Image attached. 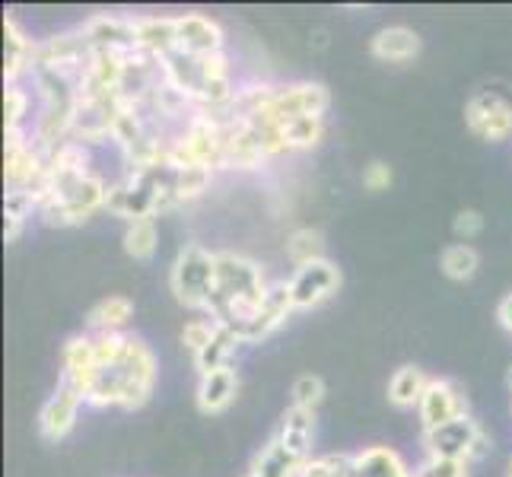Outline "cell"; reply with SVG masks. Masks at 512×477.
Masks as SVG:
<instances>
[{
	"label": "cell",
	"mask_w": 512,
	"mask_h": 477,
	"mask_svg": "<svg viewBox=\"0 0 512 477\" xmlns=\"http://www.w3.org/2000/svg\"><path fill=\"white\" fill-rule=\"evenodd\" d=\"M99 373L83 401L93 408H140L156 382L153 350L131 334H93Z\"/></svg>",
	"instance_id": "obj_1"
},
{
	"label": "cell",
	"mask_w": 512,
	"mask_h": 477,
	"mask_svg": "<svg viewBox=\"0 0 512 477\" xmlns=\"http://www.w3.org/2000/svg\"><path fill=\"white\" fill-rule=\"evenodd\" d=\"M264 290L268 284H264V274L255 261L233 252H217V280L214 293H210L207 318L239 334L258 312Z\"/></svg>",
	"instance_id": "obj_2"
},
{
	"label": "cell",
	"mask_w": 512,
	"mask_h": 477,
	"mask_svg": "<svg viewBox=\"0 0 512 477\" xmlns=\"http://www.w3.org/2000/svg\"><path fill=\"white\" fill-rule=\"evenodd\" d=\"M163 80L175 93H182L191 105H201L204 112H220L233 102V77H229L226 55H185L175 48L169 58L160 61Z\"/></svg>",
	"instance_id": "obj_3"
},
{
	"label": "cell",
	"mask_w": 512,
	"mask_h": 477,
	"mask_svg": "<svg viewBox=\"0 0 512 477\" xmlns=\"http://www.w3.org/2000/svg\"><path fill=\"white\" fill-rule=\"evenodd\" d=\"M109 201V185L99 179L96 172L86 175H70V179L42 182L35 191V214H39L48 226H74L90 220L96 210Z\"/></svg>",
	"instance_id": "obj_4"
},
{
	"label": "cell",
	"mask_w": 512,
	"mask_h": 477,
	"mask_svg": "<svg viewBox=\"0 0 512 477\" xmlns=\"http://www.w3.org/2000/svg\"><path fill=\"white\" fill-rule=\"evenodd\" d=\"M214 280H217V252H207L201 245H185L175 255L169 271V290L175 296V303H182L185 309L207 312Z\"/></svg>",
	"instance_id": "obj_5"
},
{
	"label": "cell",
	"mask_w": 512,
	"mask_h": 477,
	"mask_svg": "<svg viewBox=\"0 0 512 477\" xmlns=\"http://www.w3.org/2000/svg\"><path fill=\"white\" fill-rule=\"evenodd\" d=\"M423 446H427V455L433 458H452V462L471 465L474 458H481L487 452V436L478 423L465 414L458 420L443 423V427L423 433Z\"/></svg>",
	"instance_id": "obj_6"
},
{
	"label": "cell",
	"mask_w": 512,
	"mask_h": 477,
	"mask_svg": "<svg viewBox=\"0 0 512 477\" xmlns=\"http://www.w3.org/2000/svg\"><path fill=\"white\" fill-rule=\"evenodd\" d=\"M465 125L471 134L490 140V144L509 140L512 137V102L493 90L471 96L465 105Z\"/></svg>",
	"instance_id": "obj_7"
},
{
	"label": "cell",
	"mask_w": 512,
	"mask_h": 477,
	"mask_svg": "<svg viewBox=\"0 0 512 477\" xmlns=\"http://www.w3.org/2000/svg\"><path fill=\"white\" fill-rule=\"evenodd\" d=\"M328 90L322 83H290L284 90H274L271 102L264 105L277 125H287L290 118H303V115H319L325 118L328 112Z\"/></svg>",
	"instance_id": "obj_8"
},
{
	"label": "cell",
	"mask_w": 512,
	"mask_h": 477,
	"mask_svg": "<svg viewBox=\"0 0 512 477\" xmlns=\"http://www.w3.org/2000/svg\"><path fill=\"white\" fill-rule=\"evenodd\" d=\"M341 287V271L334 264L315 261L306 264V268H296V274L290 277V296H293V309H315L322 306L325 299H331Z\"/></svg>",
	"instance_id": "obj_9"
},
{
	"label": "cell",
	"mask_w": 512,
	"mask_h": 477,
	"mask_svg": "<svg viewBox=\"0 0 512 477\" xmlns=\"http://www.w3.org/2000/svg\"><path fill=\"white\" fill-rule=\"evenodd\" d=\"M293 312V296H290V280H277V284H268L261 296V306L258 312L252 315V322L239 331L242 344L249 341H261L268 338L274 328H280L287 322V315Z\"/></svg>",
	"instance_id": "obj_10"
},
{
	"label": "cell",
	"mask_w": 512,
	"mask_h": 477,
	"mask_svg": "<svg viewBox=\"0 0 512 477\" xmlns=\"http://www.w3.org/2000/svg\"><path fill=\"white\" fill-rule=\"evenodd\" d=\"M420 411V423H423V433L443 427L449 420L465 417V395L449 379H430L427 388H423V398L417 404Z\"/></svg>",
	"instance_id": "obj_11"
},
{
	"label": "cell",
	"mask_w": 512,
	"mask_h": 477,
	"mask_svg": "<svg viewBox=\"0 0 512 477\" xmlns=\"http://www.w3.org/2000/svg\"><path fill=\"white\" fill-rule=\"evenodd\" d=\"M83 395L77 392L70 382H58L55 388V395H51L45 401V408L39 414V433L48 439V443H58V439H64L70 430H74V423H77V414L83 408Z\"/></svg>",
	"instance_id": "obj_12"
},
{
	"label": "cell",
	"mask_w": 512,
	"mask_h": 477,
	"mask_svg": "<svg viewBox=\"0 0 512 477\" xmlns=\"http://www.w3.org/2000/svg\"><path fill=\"white\" fill-rule=\"evenodd\" d=\"M175 35H179V51L185 55H220L223 32L204 13H182L175 16Z\"/></svg>",
	"instance_id": "obj_13"
},
{
	"label": "cell",
	"mask_w": 512,
	"mask_h": 477,
	"mask_svg": "<svg viewBox=\"0 0 512 477\" xmlns=\"http://www.w3.org/2000/svg\"><path fill=\"white\" fill-rule=\"evenodd\" d=\"M61 363H64V382H70L77 388L80 395H86V388L93 385L96 373H99V360H96V347H93V334H74L61 353Z\"/></svg>",
	"instance_id": "obj_14"
},
{
	"label": "cell",
	"mask_w": 512,
	"mask_h": 477,
	"mask_svg": "<svg viewBox=\"0 0 512 477\" xmlns=\"http://www.w3.org/2000/svg\"><path fill=\"white\" fill-rule=\"evenodd\" d=\"M86 42L93 51H137L134 20H121V16H93L83 26Z\"/></svg>",
	"instance_id": "obj_15"
},
{
	"label": "cell",
	"mask_w": 512,
	"mask_h": 477,
	"mask_svg": "<svg viewBox=\"0 0 512 477\" xmlns=\"http://www.w3.org/2000/svg\"><path fill=\"white\" fill-rule=\"evenodd\" d=\"M137 51L163 61L179 48V35H175V16H140L134 20Z\"/></svg>",
	"instance_id": "obj_16"
},
{
	"label": "cell",
	"mask_w": 512,
	"mask_h": 477,
	"mask_svg": "<svg viewBox=\"0 0 512 477\" xmlns=\"http://www.w3.org/2000/svg\"><path fill=\"white\" fill-rule=\"evenodd\" d=\"M35 55H39V45L26 39V32L13 16H4V77L7 83H16L26 70L35 67Z\"/></svg>",
	"instance_id": "obj_17"
},
{
	"label": "cell",
	"mask_w": 512,
	"mask_h": 477,
	"mask_svg": "<svg viewBox=\"0 0 512 477\" xmlns=\"http://www.w3.org/2000/svg\"><path fill=\"white\" fill-rule=\"evenodd\" d=\"M369 51H373L376 61L385 64H404L420 55V35L408 26H388L379 29L369 42Z\"/></svg>",
	"instance_id": "obj_18"
},
{
	"label": "cell",
	"mask_w": 512,
	"mask_h": 477,
	"mask_svg": "<svg viewBox=\"0 0 512 477\" xmlns=\"http://www.w3.org/2000/svg\"><path fill=\"white\" fill-rule=\"evenodd\" d=\"M239 392V376L233 366H223V369H214V373L201 376L198 382V408L204 414H220L226 411L229 404H233Z\"/></svg>",
	"instance_id": "obj_19"
},
{
	"label": "cell",
	"mask_w": 512,
	"mask_h": 477,
	"mask_svg": "<svg viewBox=\"0 0 512 477\" xmlns=\"http://www.w3.org/2000/svg\"><path fill=\"white\" fill-rule=\"evenodd\" d=\"M303 465H306V458L293 455L274 436L271 443L255 455V462H252V468H249V474H245V477H299Z\"/></svg>",
	"instance_id": "obj_20"
},
{
	"label": "cell",
	"mask_w": 512,
	"mask_h": 477,
	"mask_svg": "<svg viewBox=\"0 0 512 477\" xmlns=\"http://www.w3.org/2000/svg\"><path fill=\"white\" fill-rule=\"evenodd\" d=\"M353 477H414L404 458L388 446H369L353 455Z\"/></svg>",
	"instance_id": "obj_21"
},
{
	"label": "cell",
	"mask_w": 512,
	"mask_h": 477,
	"mask_svg": "<svg viewBox=\"0 0 512 477\" xmlns=\"http://www.w3.org/2000/svg\"><path fill=\"white\" fill-rule=\"evenodd\" d=\"M134 318V303L128 296H105L86 315L90 334H125V325Z\"/></svg>",
	"instance_id": "obj_22"
},
{
	"label": "cell",
	"mask_w": 512,
	"mask_h": 477,
	"mask_svg": "<svg viewBox=\"0 0 512 477\" xmlns=\"http://www.w3.org/2000/svg\"><path fill=\"white\" fill-rule=\"evenodd\" d=\"M312 436H315V414L312 411H299V408H290L280 420V433L277 439L284 443L293 455L306 458L309 462V452H312Z\"/></svg>",
	"instance_id": "obj_23"
},
{
	"label": "cell",
	"mask_w": 512,
	"mask_h": 477,
	"mask_svg": "<svg viewBox=\"0 0 512 477\" xmlns=\"http://www.w3.org/2000/svg\"><path fill=\"white\" fill-rule=\"evenodd\" d=\"M427 382L430 379L423 376L417 366H401L395 369V376L388 379V401H392L395 408H417Z\"/></svg>",
	"instance_id": "obj_24"
},
{
	"label": "cell",
	"mask_w": 512,
	"mask_h": 477,
	"mask_svg": "<svg viewBox=\"0 0 512 477\" xmlns=\"http://www.w3.org/2000/svg\"><path fill=\"white\" fill-rule=\"evenodd\" d=\"M242 344V338L233 331V328H217L214 334V341H210L198 357H194V366H198V373L207 376V373H214V369H223L229 366V357L236 353V347Z\"/></svg>",
	"instance_id": "obj_25"
},
{
	"label": "cell",
	"mask_w": 512,
	"mask_h": 477,
	"mask_svg": "<svg viewBox=\"0 0 512 477\" xmlns=\"http://www.w3.org/2000/svg\"><path fill=\"white\" fill-rule=\"evenodd\" d=\"M287 255L296 268H306V264H315V261H325V239L319 229L312 226H299L290 233L287 239Z\"/></svg>",
	"instance_id": "obj_26"
},
{
	"label": "cell",
	"mask_w": 512,
	"mask_h": 477,
	"mask_svg": "<svg viewBox=\"0 0 512 477\" xmlns=\"http://www.w3.org/2000/svg\"><path fill=\"white\" fill-rule=\"evenodd\" d=\"M156 242H160V229H156V217L144 220H131L125 229V252L137 261H147L156 252Z\"/></svg>",
	"instance_id": "obj_27"
},
{
	"label": "cell",
	"mask_w": 512,
	"mask_h": 477,
	"mask_svg": "<svg viewBox=\"0 0 512 477\" xmlns=\"http://www.w3.org/2000/svg\"><path fill=\"white\" fill-rule=\"evenodd\" d=\"M32 210H39V207H35V198H32L29 191H7V198H4V217H7V223H4V239L7 242L20 239L26 220L32 217Z\"/></svg>",
	"instance_id": "obj_28"
},
{
	"label": "cell",
	"mask_w": 512,
	"mask_h": 477,
	"mask_svg": "<svg viewBox=\"0 0 512 477\" xmlns=\"http://www.w3.org/2000/svg\"><path fill=\"white\" fill-rule=\"evenodd\" d=\"M478 264H481V258L468 242L449 245V249L443 252V258H439V268H443V274L449 280H471L474 274H478Z\"/></svg>",
	"instance_id": "obj_29"
},
{
	"label": "cell",
	"mask_w": 512,
	"mask_h": 477,
	"mask_svg": "<svg viewBox=\"0 0 512 477\" xmlns=\"http://www.w3.org/2000/svg\"><path fill=\"white\" fill-rule=\"evenodd\" d=\"M280 128H284V140H287L290 150H309V147H315L322 140L325 118L303 115V118H290L287 125H280Z\"/></svg>",
	"instance_id": "obj_30"
},
{
	"label": "cell",
	"mask_w": 512,
	"mask_h": 477,
	"mask_svg": "<svg viewBox=\"0 0 512 477\" xmlns=\"http://www.w3.org/2000/svg\"><path fill=\"white\" fill-rule=\"evenodd\" d=\"M26 115H29V93L23 90V86L7 83V90H4V131L7 134L23 131Z\"/></svg>",
	"instance_id": "obj_31"
},
{
	"label": "cell",
	"mask_w": 512,
	"mask_h": 477,
	"mask_svg": "<svg viewBox=\"0 0 512 477\" xmlns=\"http://www.w3.org/2000/svg\"><path fill=\"white\" fill-rule=\"evenodd\" d=\"M299 477H353V455H325L309 458Z\"/></svg>",
	"instance_id": "obj_32"
},
{
	"label": "cell",
	"mask_w": 512,
	"mask_h": 477,
	"mask_svg": "<svg viewBox=\"0 0 512 477\" xmlns=\"http://www.w3.org/2000/svg\"><path fill=\"white\" fill-rule=\"evenodd\" d=\"M322 401H325V382H322V376L306 373V376H299L293 382V408L315 414V408H319Z\"/></svg>",
	"instance_id": "obj_33"
},
{
	"label": "cell",
	"mask_w": 512,
	"mask_h": 477,
	"mask_svg": "<svg viewBox=\"0 0 512 477\" xmlns=\"http://www.w3.org/2000/svg\"><path fill=\"white\" fill-rule=\"evenodd\" d=\"M217 322L214 318H191V322H185V328H182V344L198 357V353L214 341V334H217Z\"/></svg>",
	"instance_id": "obj_34"
},
{
	"label": "cell",
	"mask_w": 512,
	"mask_h": 477,
	"mask_svg": "<svg viewBox=\"0 0 512 477\" xmlns=\"http://www.w3.org/2000/svg\"><path fill=\"white\" fill-rule=\"evenodd\" d=\"M414 477H468V465L465 462H452V458H433L427 455Z\"/></svg>",
	"instance_id": "obj_35"
},
{
	"label": "cell",
	"mask_w": 512,
	"mask_h": 477,
	"mask_svg": "<svg viewBox=\"0 0 512 477\" xmlns=\"http://www.w3.org/2000/svg\"><path fill=\"white\" fill-rule=\"evenodd\" d=\"M392 179H395V175L382 163V159H373V163L363 169V188L366 191H385L388 185H392Z\"/></svg>",
	"instance_id": "obj_36"
},
{
	"label": "cell",
	"mask_w": 512,
	"mask_h": 477,
	"mask_svg": "<svg viewBox=\"0 0 512 477\" xmlns=\"http://www.w3.org/2000/svg\"><path fill=\"white\" fill-rule=\"evenodd\" d=\"M452 229H455V236L462 239V242H471L474 236H481V229H484V217L478 214V210H462V214L455 217Z\"/></svg>",
	"instance_id": "obj_37"
},
{
	"label": "cell",
	"mask_w": 512,
	"mask_h": 477,
	"mask_svg": "<svg viewBox=\"0 0 512 477\" xmlns=\"http://www.w3.org/2000/svg\"><path fill=\"white\" fill-rule=\"evenodd\" d=\"M497 318H500V325H503L506 331H512V293L503 296V303H500V309H497Z\"/></svg>",
	"instance_id": "obj_38"
},
{
	"label": "cell",
	"mask_w": 512,
	"mask_h": 477,
	"mask_svg": "<svg viewBox=\"0 0 512 477\" xmlns=\"http://www.w3.org/2000/svg\"><path fill=\"white\" fill-rule=\"evenodd\" d=\"M506 382H509V392H512V369H509V376H506Z\"/></svg>",
	"instance_id": "obj_39"
},
{
	"label": "cell",
	"mask_w": 512,
	"mask_h": 477,
	"mask_svg": "<svg viewBox=\"0 0 512 477\" xmlns=\"http://www.w3.org/2000/svg\"><path fill=\"white\" fill-rule=\"evenodd\" d=\"M509 477H512V471H509Z\"/></svg>",
	"instance_id": "obj_40"
}]
</instances>
